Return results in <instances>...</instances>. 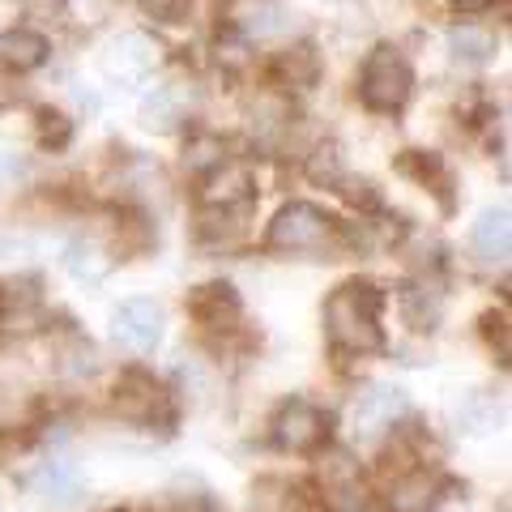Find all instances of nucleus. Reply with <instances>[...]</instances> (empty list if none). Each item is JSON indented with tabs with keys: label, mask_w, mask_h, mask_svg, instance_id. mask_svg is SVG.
I'll use <instances>...</instances> for the list:
<instances>
[{
	"label": "nucleus",
	"mask_w": 512,
	"mask_h": 512,
	"mask_svg": "<svg viewBox=\"0 0 512 512\" xmlns=\"http://www.w3.org/2000/svg\"><path fill=\"white\" fill-rule=\"evenodd\" d=\"M325 329L346 355H376L384 346L380 333V291L367 282H346L325 303Z\"/></svg>",
	"instance_id": "f257e3e1"
},
{
	"label": "nucleus",
	"mask_w": 512,
	"mask_h": 512,
	"mask_svg": "<svg viewBox=\"0 0 512 512\" xmlns=\"http://www.w3.org/2000/svg\"><path fill=\"white\" fill-rule=\"evenodd\" d=\"M265 244L269 252H282V256H329L338 248V222L308 201H295L269 222Z\"/></svg>",
	"instance_id": "f03ea898"
},
{
	"label": "nucleus",
	"mask_w": 512,
	"mask_h": 512,
	"mask_svg": "<svg viewBox=\"0 0 512 512\" xmlns=\"http://www.w3.org/2000/svg\"><path fill=\"white\" fill-rule=\"evenodd\" d=\"M410 86H414V77H410V64L402 60V52H393V47H376V52L367 56L359 94H363V103L372 111H397L410 99Z\"/></svg>",
	"instance_id": "7ed1b4c3"
},
{
	"label": "nucleus",
	"mask_w": 512,
	"mask_h": 512,
	"mask_svg": "<svg viewBox=\"0 0 512 512\" xmlns=\"http://www.w3.org/2000/svg\"><path fill=\"white\" fill-rule=\"evenodd\" d=\"M158 64H163V43L146 30H124L107 43L103 52V69L107 77H120V82H141V77H150Z\"/></svg>",
	"instance_id": "20e7f679"
},
{
	"label": "nucleus",
	"mask_w": 512,
	"mask_h": 512,
	"mask_svg": "<svg viewBox=\"0 0 512 512\" xmlns=\"http://www.w3.org/2000/svg\"><path fill=\"white\" fill-rule=\"evenodd\" d=\"M163 325H167L163 308L146 295L124 299L120 308L111 312V333H116V342L137 350V355H146V350H154L158 342H163Z\"/></svg>",
	"instance_id": "39448f33"
},
{
	"label": "nucleus",
	"mask_w": 512,
	"mask_h": 512,
	"mask_svg": "<svg viewBox=\"0 0 512 512\" xmlns=\"http://www.w3.org/2000/svg\"><path fill=\"white\" fill-rule=\"evenodd\" d=\"M329 436V419L320 414L312 402H286L278 414H274V440L286 453H316L320 444Z\"/></svg>",
	"instance_id": "423d86ee"
},
{
	"label": "nucleus",
	"mask_w": 512,
	"mask_h": 512,
	"mask_svg": "<svg viewBox=\"0 0 512 512\" xmlns=\"http://www.w3.org/2000/svg\"><path fill=\"white\" fill-rule=\"evenodd\" d=\"M402 414H406V393L397 384H372L355 402V410H350V423H355L359 440H372L380 431H389Z\"/></svg>",
	"instance_id": "0eeeda50"
},
{
	"label": "nucleus",
	"mask_w": 512,
	"mask_h": 512,
	"mask_svg": "<svg viewBox=\"0 0 512 512\" xmlns=\"http://www.w3.org/2000/svg\"><path fill=\"white\" fill-rule=\"evenodd\" d=\"M116 410L124 414L128 423H150L158 410H163V389L158 380L146 372H128L116 384Z\"/></svg>",
	"instance_id": "6e6552de"
},
{
	"label": "nucleus",
	"mask_w": 512,
	"mask_h": 512,
	"mask_svg": "<svg viewBox=\"0 0 512 512\" xmlns=\"http://www.w3.org/2000/svg\"><path fill=\"white\" fill-rule=\"evenodd\" d=\"M444 495L440 474L431 470H410L389 487V512H436Z\"/></svg>",
	"instance_id": "1a4fd4ad"
},
{
	"label": "nucleus",
	"mask_w": 512,
	"mask_h": 512,
	"mask_svg": "<svg viewBox=\"0 0 512 512\" xmlns=\"http://www.w3.org/2000/svg\"><path fill=\"white\" fill-rule=\"evenodd\" d=\"M252 197V171L244 163H218L210 175H205V188H201V201L205 205H239Z\"/></svg>",
	"instance_id": "9d476101"
},
{
	"label": "nucleus",
	"mask_w": 512,
	"mask_h": 512,
	"mask_svg": "<svg viewBox=\"0 0 512 512\" xmlns=\"http://www.w3.org/2000/svg\"><path fill=\"white\" fill-rule=\"evenodd\" d=\"M188 308H192V316H197L201 325H210V329H227L231 320L239 316V299H235L231 286L210 282V286H197V291H192Z\"/></svg>",
	"instance_id": "9b49d317"
},
{
	"label": "nucleus",
	"mask_w": 512,
	"mask_h": 512,
	"mask_svg": "<svg viewBox=\"0 0 512 512\" xmlns=\"http://www.w3.org/2000/svg\"><path fill=\"white\" fill-rule=\"evenodd\" d=\"M474 252H478V261H504L508 256V210L504 205H491V210L478 214L474 222Z\"/></svg>",
	"instance_id": "f8f14e48"
},
{
	"label": "nucleus",
	"mask_w": 512,
	"mask_h": 512,
	"mask_svg": "<svg viewBox=\"0 0 512 512\" xmlns=\"http://www.w3.org/2000/svg\"><path fill=\"white\" fill-rule=\"evenodd\" d=\"M30 491H35V500H39V504L64 508V504H73L77 495H82V478H77L69 466L52 461V466H43L35 478H30Z\"/></svg>",
	"instance_id": "ddd939ff"
},
{
	"label": "nucleus",
	"mask_w": 512,
	"mask_h": 512,
	"mask_svg": "<svg viewBox=\"0 0 512 512\" xmlns=\"http://www.w3.org/2000/svg\"><path fill=\"white\" fill-rule=\"evenodd\" d=\"M47 60V39L35 35V30H5L0 35V64L5 69H39V64Z\"/></svg>",
	"instance_id": "4468645a"
},
{
	"label": "nucleus",
	"mask_w": 512,
	"mask_h": 512,
	"mask_svg": "<svg viewBox=\"0 0 512 512\" xmlns=\"http://www.w3.org/2000/svg\"><path fill=\"white\" fill-rule=\"evenodd\" d=\"M184 120V94L175 86H163L154 90L146 103H141V124L146 128H158V133H167V128H175Z\"/></svg>",
	"instance_id": "2eb2a0df"
},
{
	"label": "nucleus",
	"mask_w": 512,
	"mask_h": 512,
	"mask_svg": "<svg viewBox=\"0 0 512 512\" xmlns=\"http://www.w3.org/2000/svg\"><path fill=\"white\" fill-rule=\"evenodd\" d=\"M64 265H69V274H73V278L99 282V278H107L111 256H107L99 244H94V239H77V244H69V256H64Z\"/></svg>",
	"instance_id": "dca6fc26"
},
{
	"label": "nucleus",
	"mask_w": 512,
	"mask_h": 512,
	"mask_svg": "<svg viewBox=\"0 0 512 512\" xmlns=\"http://www.w3.org/2000/svg\"><path fill=\"white\" fill-rule=\"evenodd\" d=\"M448 47H453L457 60L483 64V60L495 56V35L491 30H478V26H453L448 30Z\"/></svg>",
	"instance_id": "f3484780"
},
{
	"label": "nucleus",
	"mask_w": 512,
	"mask_h": 512,
	"mask_svg": "<svg viewBox=\"0 0 512 512\" xmlns=\"http://www.w3.org/2000/svg\"><path fill=\"white\" fill-rule=\"evenodd\" d=\"M252 512H303V500L291 483H278V478H269L252 491Z\"/></svg>",
	"instance_id": "a211bd4d"
},
{
	"label": "nucleus",
	"mask_w": 512,
	"mask_h": 512,
	"mask_svg": "<svg viewBox=\"0 0 512 512\" xmlns=\"http://www.w3.org/2000/svg\"><path fill=\"white\" fill-rule=\"evenodd\" d=\"M316 69H320V64H316V52H312L308 43L291 47V52L278 60V73H282L291 86H312V82H316Z\"/></svg>",
	"instance_id": "6ab92c4d"
},
{
	"label": "nucleus",
	"mask_w": 512,
	"mask_h": 512,
	"mask_svg": "<svg viewBox=\"0 0 512 512\" xmlns=\"http://www.w3.org/2000/svg\"><path fill=\"white\" fill-rule=\"evenodd\" d=\"M308 175L316 184H338L342 180V154H338V146H320L312 154V163H308Z\"/></svg>",
	"instance_id": "aec40b11"
},
{
	"label": "nucleus",
	"mask_w": 512,
	"mask_h": 512,
	"mask_svg": "<svg viewBox=\"0 0 512 512\" xmlns=\"http://www.w3.org/2000/svg\"><path fill=\"white\" fill-rule=\"evenodd\" d=\"M282 18H286V13L278 5H252L248 30H252V35H274V30H282Z\"/></svg>",
	"instance_id": "412c9836"
},
{
	"label": "nucleus",
	"mask_w": 512,
	"mask_h": 512,
	"mask_svg": "<svg viewBox=\"0 0 512 512\" xmlns=\"http://www.w3.org/2000/svg\"><path fill=\"white\" fill-rule=\"evenodd\" d=\"M26 18L35 22H60L64 18V0H22Z\"/></svg>",
	"instance_id": "4be33fe9"
},
{
	"label": "nucleus",
	"mask_w": 512,
	"mask_h": 512,
	"mask_svg": "<svg viewBox=\"0 0 512 512\" xmlns=\"http://www.w3.org/2000/svg\"><path fill=\"white\" fill-rule=\"evenodd\" d=\"M137 5L146 9V13H154L158 22H180V18H184V5H188V0H137Z\"/></svg>",
	"instance_id": "5701e85b"
},
{
	"label": "nucleus",
	"mask_w": 512,
	"mask_h": 512,
	"mask_svg": "<svg viewBox=\"0 0 512 512\" xmlns=\"http://www.w3.org/2000/svg\"><path fill=\"white\" fill-rule=\"evenodd\" d=\"M453 5H457V9H470V13H474V9H487L491 0H453Z\"/></svg>",
	"instance_id": "b1692460"
}]
</instances>
